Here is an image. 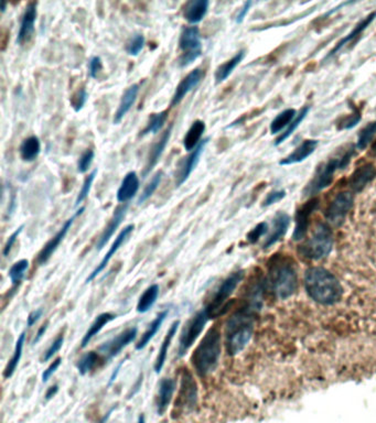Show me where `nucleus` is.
<instances>
[{"label":"nucleus","mask_w":376,"mask_h":423,"mask_svg":"<svg viewBox=\"0 0 376 423\" xmlns=\"http://www.w3.org/2000/svg\"><path fill=\"white\" fill-rule=\"evenodd\" d=\"M305 289L311 300L333 305L342 298L344 289L334 274L323 267H311L305 274Z\"/></svg>","instance_id":"1"},{"label":"nucleus","mask_w":376,"mask_h":423,"mask_svg":"<svg viewBox=\"0 0 376 423\" xmlns=\"http://www.w3.org/2000/svg\"><path fill=\"white\" fill-rule=\"evenodd\" d=\"M221 353V331L218 325H214L204 335L191 358L196 373L202 378L213 373L219 365Z\"/></svg>","instance_id":"2"},{"label":"nucleus","mask_w":376,"mask_h":423,"mask_svg":"<svg viewBox=\"0 0 376 423\" xmlns=\"http://www.w3.org/2000/svg\"><path fill=\"white\" fill-rule=\"evenodd\" d=\"M254 311L244 308L232 315L225 327V350L235 356L246 348L254 333Z\"/></svg>","instance_id":"3"},{"label":"nucleus","mask_w":376,"mask_h":423,"mask_svg":"<svg viewBox=\"0 0 376 423\" xmlns=\"http://www.w3.org/2000/svg\"><path fill=\"white\" fill-rule=\"evenodd\" d=\"M356 146H348L341 153L339 152L338 155L330 158L327 163H321L315 170L313 179L303 189V196L315 198L321 191L329 188L332 184L334 173L338 170H344L350 165L351 159L356 155Z\"/></svg>","instance_id":"4"},{"label":"nucleus","mask_w":376,"mask_h":423,"mask_svg":"<svg viewBox=\"0 0 376 423\" xmlns=\"http://www.w3.org/2000/svg\"><path fill=\"white\" fill-rule=\"evenodd\" d=\"M268 274L272 291L280 299L292 297L297 290V272L292 259L284 255H274L268 263Z\"/></svg>","instance_id":"5"},{"label":"nucleus","mask_w":376,"mask_h":423,"mask_svg":"<svg viewBox=\"0 0 376 423\" xmlns=\"http://www.w3.org/2000/svg\"><path fill=\"white\" fill-rule=\"evenodd\" d=\"M244 270H239V272H232L227 278L224 279L219 288L214 292L213 297L210 300L208 305L204 308L208 312L210 320L221 317L229 311L231 308L229 299L237 290L242 280L244 279Z\"/></svg>","instance_id":"6"},{"label":"nucleus","mask_w":376,"mask_h":423,"mask_svg":"<svg viewBox=\"0 0 376 423\" xmlns=\"http://www.w3.org/2000/svg\"><path fill=\"white\" fill-rule=\"evenodd\" d=\"M333 247V234L330 226L325 223H318L311 239L300 246L299 251L306 258L311 260H321L330 255Z\"/></svg>","instance_id":"7"},{"label":"nucleus","mask_w":376,"mask_h":423,"mask_svg":"<svg viewBox=\"0 0 376 423\" xmlns=\"http://www.w3.org/2000/svg\"><path fill=\"white\" fill-rule=\"evenodd\" d=\"M179 48L182 51L179 58V66L187 68L194 63L202 54L201 36L198 27H187L183 29L179 40Z\"/></svg>","instance_id":"8"},{"label":"nucleus","mask_w":376,"mask_h":423,"mask_svg":"<svg viewBox=\"0 0 376 423\" xmlns=\"http://www.w3.org/2000/svg\"><path fill=\"white\" fill-rule=\"evenodd\" d=\"M208 312L206 309L196 312L194 317L189 320L183 327L179 339L178 356L183 358L189 350L194 346L200 335L203 332L206 323L208 322Z\"/></svg>","instance_id":"9"},{"label":"nucleus","mask_w":376,"mask_h":423,"mask_svg":"<svg viewBox=\"0 0 376 423\" xmlns=\"http://www.w3.org/2000/svg\"><path fill=\"white\" fill-rule=\"evenodd\" d=\"M198 384L194 379V374L188 368H183L180 374V389L178 399L175 401V409L180 412H189L194 410L198 405Z\"/></svg>","instance_id":"10"},{"label":"nucleus","mask_w":376,"mask_h":423,"mask_svg":"<svg viewBox=\"0 0 376 423\" xmlns=\"http://www.w3.org/2000/svg\"><path fill=\"white\" fill-rule=\"evenodd\" d=\"M353 193L349 192V191L338 193L325 210V220L331 225H342L349 212L353 208Z\"/></svg>","instance_id":"11"},{"label":"nucleus","mask_w":376,"mask_h":423,"mask_svg":"<svg viewBox=\"0 0 376 423\" xmlns=\"http://www.w3.org/2000/svg\"><path fill=\"white\" fill-rule=\"evenodd\" d=\"M84 210V206L80 208L79 210L72 215V217H70L69 220L63 224V226L58 229V233H56V235L46 244V245H44V248L41 249L38 257H37V263H38V265L42 266V265L48 263L49 259L54 256V253H56V249L60 246V244L65 239L66 234L69 233L70 229H71L74 221L77 220V216L82 215Z\"/></svg>","instance_id":"12"},{"label":"nucleus","mask_w":376,"mask_h":423,"mask_svg":"<svg viewBox=\"0 0 376 423\" xmlns=\"http://www.w3.org/2000/svg\"><path fill=\"white\" fill-rule=\"evenodd\" d=\"M319 206H320V200L318 198H313L296 210V226L292 233L294 241H301L305 237L311 224V215L318 210Z\"/></svg>","instance_id":"13"},{"label":"nucleus","mask_w":376,"mask_h":423,"mask_svg":"<svg viewBox=\"0 0 376 423\" xmlns=\"http://www.w3.org/2000/svg\"><path fill=\"white\" fill-rule=\"evenodd\" d=\"M138 329L136 327H130L125 329L124 332L120 333L116 337L104 343L102 346H99V352L106 358V360L115 358L120 354L125 348H127L130 343L137 339Z\"/></svg>","instance_id":"14"},{"label":"nucleus","mask_w":376,"mask_h":423,"mask_svg":"<svg viewBox=\"0 0 376 423\" xmlns=\"http://www.w3.org/2000/svg\"><path fill=\"white\" fill-rule=\"evenodd\" d=\"M208 141H210V137L204 138L200 142V145L194 151L190 152V155L181 160L180 163H179L178 171L175 173V185L177 187H181L183 183L188 180L191 173L194 172Z\"/></svg>","instance_id":"15"},{"label":"nucleus","mask_w":376,"mask_h":423,"mask_svg":"<svg viewBox=\"0 0 376 423\" xmlns=\"http://www.w3.org/2000/svg\"><path fill=\"white\" fill-rule=\"evenodd\" d=\"M134 229H135V225H134V224H130V225L126 226V227H125L124 229H122V232L117 235L114 243L112 244V246H111L108 251H107L104 258L102 259V261L97 265L96 268H95L94 270L89 274V276L87 277V284L93 282V280H94V279L96 278L105 268H106L108 263H110V261L112 260L113 257L115 256V253H116L117 251H118V249L124 245L125 241H127L128 237H130V234L134 232Z\"/></svg>","instance_id":"16"},{"label":"nucleus","mask_w":376,"mask_h":423,"mask_svg":"<svg viewBox=\"0 0 376 423\" xmlns=\"http://www.w3.org/2000/svg\"><path fill=\"white\" fill-rule=\"evenodd\" d=\"M37 7H38V3L31 1L25 9L23 19H21L20 28H19L18 37H17V44L19 46L28 44L30 39L32 38L33 33H35L37 13H38Z\"/></svg>","instance_id":"17"},{"label":"nucleus","mask_w":376,"mask_h":423,"mask_svg":"<svg viewBox=\"0 0 376 423\" xmlns=\"http://www.w3.org/2000/svg\"><path fill=\"white\" fill-rule=\"evenodd\" d=\"M204 71L201 69H196L191 71L188 75L179 83L178 87L175 89V94L171 101V106H177L180 104L182 99L190 93L192 89L198 87L200 82L203 80Z\"/></svg>","instance_id":"18"},{"label":"nucleus","mask_w":376,"mask_h":423,"mask_svg":"<svg viewBox=\"0 0 376 423\" xmlns=\"http://www.w3.org/2000/svg\"><path fill=\"white\" fill-rule=\"evenodd\" d=\"M376 177V167L373 163H365L361 167L356 168L351 175L349 185L354 193H360L366 188Z\"/></svg>","instance_id":"19"},{"label":"nucleus","mask_w":376,"mask_h":423,"mask_svg":"<svg viewBox=\"0 0 376 423\" xmlns=\"http://www.w3.org/2000/svg\"><path fill=\"white\" fill-rule=\"evenodd\" d=\"M375 19L376 11H374L366 15L365 18L362 19V20L354 27L353 30L349 33L348 36L344 37V39H341V40L339 41L338 44L332 49V51H330V53L327 54V56L325 58V61H327L329 58H333V56H336L337 53H339L344 46L354 42L358 37L361 36L362 33H363L366 29L369 28V25H371Z\"/></svg>","instance_id":"20"},{"label":"nucleus","mask_w":376,"mask_h":423,"mask_svg":"<svg viewBox=\"0 0 376 423\" xmlns=\"http://www.w3.org/2000/svg\"><path fill=\"white\" fill-rule=\"evenodd\" d=\"M177 381L173 378H163L159 383V389L157 395V413L158 416H163L173 400L175 395Z\"/></svg>","instance_id":"21"},{"label":"nucleus","mask_w":376,"mask_h":423,"mask_svg":"<svg viewBox=\"0 0 376 423\" xmlns=\"http://www.w3.org/2000/svg\"><path fill=\"white\" fill-rule=\"evenodd\" d=\"M319 141L315 139L303 140L294 151L287 157L280 160V165H292L296 163H303L307 158L311 157L318 147Z\"/></svg>","instance_id":"22"},{"label":"nucleus","mask_w":376,"mask_h":423,"mask_svg":"<svg viewBox=\"0 0 376 423\" xmlns=\"http://www.w3.org/2000/svg\"><path fill=\"white\" fill-rule=\"evenodd\" d=\"M127 210L128 203H126L125 206L116 208L114 215L111 218L110 222H108L106 227H105L104 232H103L102 235L99 237V241H97L96 248L99 249V251L103 249V247L106 246V244L108 243L113 236H114L115 232L117 231V228L120 227V224L124 221L125 216H126V213H127Z\"/></svg>","instance_id":"23"},{"label":"nucleus","mask_w":376,"mask_h":423,"mask_svg":"<svg viewBox=\"0 0 376 423\" xmlns=\"http://www.w3.org/2000/svg\"><path fill=\"white\" fill-rule=\"evenodd\" d=\"M290 225V217L288 214L284 212H280L276 214L272 221V231L270 236L267 237L266 241L264 244V248H270L275 244L282 241V237L287 233L288 228Z\"/></svg>","instance_id":"24"},{"label":"nucleus","mask_w":376,"mask_h":423,"mask_svg":"<svg viewBox=\"0 0 376 423\" xmlns=\"http://www.w3.org/2000/svg\"><path fill=\"white\" fill-rule=\"evenodd\" d=\"M171 130H173V127H169L168 130L163 132L161 139L156 141L151 149H150L147 165H146L145 170L143 172L144 177L149 175L150 171L153 170V168L157 165L158 161L161 160V156H163V151H165V147H167L169 140H170Z\"/></svg>","instance_id":"25"},{"label":"nucleus","mask_w":376,"mask_h":423,"mask_svg":"<svg viewBox=\"0 0 376 423\" xmlns=\"http://www.w3.org/2000/svg\"><path fill=\"white\" fill-rule=\"evenodd\" d=\"M140 181L135 171L127 173L123 179L122 184L117 191V201L120 203L130 202L139 190Z\"/></svg>","instance_id":"26"},{"label":"nucleus","mask_w":376,"mask_h":423,"mask_svg":"<svg viewBox=\"0 0 376 423\" xmlns=\"http://www.w3.org/2000/svg\"><path fill=\"white\" fill-rule=\"evenodd\" d=\"M208 0H192L184 6L183 9V17L191 25H198L203 20L208 13Z\"/></svg>","instance_id":"27"},{"label":"nucleus","mask_w":376,"mask_h":423,"mask_svg":"<svg viewBox=\"0 0 376 423\" xmlns=\"http://www.w3.org/2000/svg\"><path fill=\"white\" fill-rule=\"evenodd\" d=\"M139 89V84H132V87H128L125 91L124 95H123L122 99H120V106H118L116 113H115L114 124H120L124 120V117L128 114V112L132 109V105L135 104Z\"/></svg>","instance_id":"28"},{"label":"nucleus","mask_w":376,"mask_h":423,"mask_svg":"<svg viewBox=\"0 0 376 423\" xmlns=\"http://www.w3.org/2000/svg\"><path fill=\"white\" fill-rule=\"evenodd\" d=\"M179 327H180V321L178 320V321H175V322L171 324V327H169L168 332H167L163 343H161V348H159V352H158L157 358H156L155 365H153V370H155L156 374H161L163 366H165L167 356H168L169 348H170L171 343H173L175 334L178 332Z\"/></svg>","instance_id":"29"},{"label":"nucleus","mask_w":376,"mask_h":423,"mask_svg":"<svg viewBox=\"0 0 376 423\" xmlns=\"http://www.w3.org/2000/svg\"><path fill=\"white\" fill-rule=\"evenodd\" d=\"M116 317V315H113V313H110V312H104V313H101V315H97L96 319L94 320V322L92 323L91 327H89L84 336L82 339L81 348H87V345L89 344V342H91V341L93 340V339H94V337L96 336V335L99 334L108 323L114 321Z\"/></svg>","instance_id":"30"},{"label":"nucleus","mask_w":376,"mask_h":423,"mask_svg":"<svg viewBox=\"0 0 376 423\" xmlns=\"http://www.w3.org/2000/svg\"><path fill=\"white\" fill-rule=\"evenodd\" d=\"M206 128V122H202V120H196L194 124L191 125L186 136L183 138V147L187 151H194L200 145Z\"/></svg>","instance_id":"31"},{"label":"nucleus","mask_w":376,"mask_h":423,"mask_svg":"<svg viewBox=\"0 0 376 423\" xmlns=\"http://www.w3.org/2000/svg\"><path fill=\"white\" fill-rule=\"evenodd\" d=\"M168 310H165V311L161 312V313L155 317L153 322L150 323L149 327L146 329V332L140 337L139 342L136 344V350H144V348L149 344L150 341L153 340L155 335L157 334L158 331L163 327L165 317H168Z\"/></svg>","instance_id":"32"},{"label":"nucleus","mask_w":376,"mask_h":423,"mask_svg":"<svg viewBox=\"0 0 376 423\" xmlns=\"http://www.w3.org/2000/svg\"><path fill=\"white\" fill-rule=\"evenodd\" d=\"M245 58V50H241L237 52L233 58H230L229 61L220 65L215 71V83L220 84L222 82L227 81L230 75L233 73L234 70L237 69L239 64L241 63Z\"/></svg>","instance_id":"33"},{"label":"nucleus","mask_w":376,"mask_h":423,"mask_svg":"<svg viewBox=\"0 0 376 423\" xmlns=\"http://www.w3.org/2000/svg\"><path fill=\"white\" fill-rule=\"evenodd\" d=\"M20 157L26 163H32L39 157L41 152V142L37 136H30L23 140L19 148Z\"/></svg>","instance_id":"34"},{"label":"nucleus","mask_w":376,"mask_h":423,"mask_svg":"<svg viewBox=\"0 0 376 423\" xmlns=\"http://www.w3.org/2000/svg\"><path fill=\"white\" fill-rule=\"evenodd\" d=\"M25 341H26V332H23L21 333L20 336L18 337L17 342H15L13 358L8 362L7 366H6L5 370H4V378H5V379H9V378L13 377L15 370L18 367L19 362H20L21 358H23Z\"/></svg>","instance_id":"35"},{"label":"nucleus","mask_w":376,"mask_h":423,"mask_svg":"<svg viewBox=\"0 0 376 423\" xmlns=\"http://www.w3.org/2000/svg\"><path fill=\"white\" fill-rule=\"evenodd\" d=\"M158 297H159V286L158 284H151V286H148L147 289L144 291V293L140 296L139 300H138L136 311L138 313H147L153 307V304L157 301Z\"/></svg>","instance_id":"36"},{"label":"nucleus","mask_w":376,"mask_h":423,"mask_svg":"<svg viewBox=\"0 0 376 423\" xmlns=\"http://www.w3.org/2000/svg\"><path fill=\"white\" fill-rule=\"evenodd\" d=\"M298 113L296 112V109L288 108L285 111H282V113L275 117L272 124H270V132L272 134H280L282 130H285L292 124V120H295Z\"/></svg>","instance_id":"37"},{"label":"nucleus","mask_w":376,"mask_h":423,"mask_svg":"<svg viewBox=\"0 0 376 423\" xmlns=\"http://www.w3.org/2000/svg\"><path fill=\"white\" fill-rule=\"evenodd\" d=\"M309 112H311V106H303V108L300 109L295 120H292V124L286 128L285 132H282L278 136L277 139L275 140V146L282 145V142L286 141L294 134V132L297 130L299 125L303 122V120H305Z\"/></svg>","instance_id":"38"},{"label":"nucleus","mask_w":376,"mask_h":423,"mask_svg":"<svg viewBox=\"0 0 376 423\" xmlns=\"http://www.w3.org/2000/svg\"><path fill=\"white\" fill-rule=\"evenodd\" d=\"M28 259H21V260L17 261V263H15L11 267L9 272H8V277L11 279V282L13 288H17L23 282V279L26 277L27 272H28Z\"/></svg>","instance_id":"39"},{"label":"nucleus","mask_w":376,"mask_h":423,"mask_svg":"<svg viewBox=\"0 0 376 423\" xmlns=\"http://www.w3.org/2000/svg\"><path fill=\"white\" fill-rule=\"evenodd\" d=\"M167 118H168V111H163V112L151 115L147 126L142 132V136H146V134H157V132H161L163 130V127L165 126V122H167Z\"/></svg>","instance_id":"40"},{"label":"nucleus","mask_w":376,"mask_h":423,"mask_svg":"<svg viewBox=\"0 0 376 423\" xmlns=\"http://www.w3.org/2000/svg\"><path fill=\"white\" fill-rule=\"evenodd\" d=\"M99 362V353L93 352V351L85 353V354L80 358L79 362H77V370H79V373L81 374V375H87V374L91 373L92 370L96 367Z\"/></svg>","instance_id":"41"},{"label":"nucleus","mask_w":376,"mask_h":423,"mask_svg":"<svg viewBox=\"0 0 376 423\" xmlns=\"http://www.w3.org/2000/svg\"><path fill=\"white\" fill-rule=\"evenodd\" d=\"M376 136V120L366 125L361 132H358V141H356V150H364L373 141Z\"/></svg>","instance_id":"42"},{"label":"nucleus","mask_w":376,"mask_h":423,"mask_svg":"<svg viewBox=\"0 0 376 423\" xmlns=\"http://www.w3.org/2000/svg\"><path fill=\"white\" fill-rule=\"evenodd\" d=\"M163 171H159V172L156 173L153 175V179L146 185V188L144 189L143 193H142V196L138 198V204H143L145 203L148 198H151L153 196V193L156 192L158 188H159V185H161V181H163Z\"/></svg>","instance_id":"43"},{"label":"nucleus","mask_w":376,"mask_h":423,"mask_svg":"<svg viewBox=\"0 0 376 423\" xmlns=\"http://www.w3.org/2000/svg\"><path fill=\"white\" fill-rule=\"evenodd\" d=\"M97 175V170L92 171L87 177H85L84 182L82 185V189L80 190L79 196H77V200H75V206H79L83 201L87 200L89 196V192H91L92 185L94 182L95 177Z\"/></svg>","instance_id":"44"},{"label":"nucleus","mask_w":376,"mask_h":423,"mask_svg":"<svg viewBox=\"0 0 376 423\" xmlns=\"http://www.w3.org/2000/svg\"><path fill=\"white\" fill-rule=\"evenodd\" d=\"M361 112L358 108H354L353 113L350 116L344 117L338 125V130H352L358 122H361Z\"/></svg>","instance_id":"45"},{"label":"nucleus","mask_w":376,"mask_h":423,"mask_svg":"<svg viewBox=\"0 0 376 423\" xmlns=\"http://www.w3.org/2000/svg\"><path fill=\"white\" fill-rule=\"evenodd\" d=\"M145 46V37L143 34H135L130 39L126 46V51L130 56H137Z\"/></svg>","instance_id":"46"},{"label":"nucleus","mask_w":376,"mask_h":423,"mask_svg":"<svg viewBox=\"0 0 376 423\" xmlns=\"http://www.w3.org/2000/svg\"><path fill=\"white\" fill-rule=\"evenodd\" d=\"M87 97H89V94H87V89H85V87H81V89H77V91L74 93L73 96L71 97L72 108H73L75 112L79 113L80 111L83 109L85 104H87Z\"/></svg>","instance_id":"47"},{"label":"nucleus","mask_w":376,"mask_h":423,"mask_svg":"<svg viewBox=\"0 0 376 423\" xmlns=\"http://www.w3.org/2000/svg\"><path fill=\"white\" fill-rule=\"evenodd\" d=\"M95 158V152L92 149L85 150L82 153L81 157L79 159V163H77V172L79 173H87L91 168L93 160Z\"/></svg>","instance_id":"48"},{"label":"nucleus","mask_w":376,"mask_h":423,"mask_svg":"<svg viewBox=\"0 0 376 423\" xmlns=\"http://www.w3.org/2000/svg\"><path fill=\"white\" fill-rule=\"evenodd\" d=\"M64 343V334L58 335L56 337V340L52 342V344L50 345V348L46 350V352L44 353V358H42V362H49V360H52L54 358V355L58 352V351L61 350L62 346H63Z\"/></svg>","instance_id":"49"},{"label":"nucleus","mask_w":376,"mask_h":423,"mask_svg":"<svg viewBox=\"0 0 376 423\" xmlns=\"http://www.w3.org/2000/svg\"><path fill=\"white\" fill-rule=\"evenodd\" d=\"M267 231H268V224L265 223V222L257 224L252 231L247 234V241L251 244L257 243L260 241L261 237H263L267 233Z\"/></svg>","instance_id":"50"},{"label":"nucleus","mask_w":376,"mask_h":423,"mask_svg":"<svg viewBox=\"0 0 376 423\" xmlns=\"http://www.w3.org/2000/svg\"><path fill=\"white\" fill-rule=\"evenodd\" d=\"M23 228H25V225L19 226L11 236H9V239L6 241L5 246H4L3 249V256L7 257L9 253H11V249L15 246V241L18 239L19 235L23 233Z\"/></svg>","instance_id":"51"},{"label":"nucleus","mask_w":376,"mask_h":423,"mask_svg":"<svg viewBox=\"0 0 376 423\" xmlns=\"http://www.w3.org/2000/svg\"><path fill=\"white\" fill-rule=\"evenodd\" d=\"M286 196L285 190H275L266 196L264 202H263V208H267V206H274L275 203L280 202L282 198Z\"/></svg>","instance_id":"52"},{"label":"nucleus","mask_w":376,"mask_h":423,"mask_svg":"<svg viewBox=\"0 0 376 423\" xmlns=\"http://www.w3.org/2000/svg\"><path fill=\"white\" fill-rule=\"evenodd\" d=\"M103 70L102 58L99 56H93L89 62V74L92 79H96Z\"/></svg>","instance_id":"53"},{"label":"nucleus","mask_w":376,"mask_h":423,"mask_svg":"<svg viewBox=\"0 0 376 423\" xmlns=\"http://www.w3.org/2000/svg\"><path fill=\"white\" fill-rule=\"evenodd\" d=\"M61 358H56V360L50 364V366L44 370V373H42V381H44V383H46V381L51 378V376L56 373L58 368L61 365Z\"/></svg>","instance_id":"54"},{"label":"nucleus","mask_w":376,"mask_h":423,"mask_svg":"<svg viewBox=\"0 0 376 423\" xmlns=\"http://www.w3.org/2000/svg\"><path fill=\"white\" fill-rule=\"evenodd\" d=\"M44 315V310L37 309L35 311L31 312L30 315L27 317V327H31L38 322L40 317Z\"/></svg>","instance_id":"55"},{"label":"nucleus","mask_w":376,"mask_h":423,"mask_svg":"<svg viewBox=\"0 0 376 423\" xmlns=\"http://www.w3.org/2000/svg\"><path fill=\"white\" fill-rule=\"evenodd\" d=\"M253 3L252 1H246V3L243 5V7L239 9V13H237V23H242L244 21V19L246 18L247 13H249V9L252 8Z\"/></svg>","instance_id":"56"},{"label":"nucleus","mask_w":376,"mask_h":423,"mask_svg":"<svg viewBox=\"0 0 376 423\" xmlns=\"http://www.w3.org/2000/svg\"><path fill=\"white\" fill-rule=\"evenodd\" d=\"M48 327H49V322H46V323H44V324H42V325H41L40 327H39L38 332H37V334H36V337H35V339H33V342H32L33 345H36L37 343H38L39 341H40L41 339H42V337H44V335L46 334V329H48Z\"/></svg>","instance_id":"57"},{"label":"nucleus","mask_w":376,"mask_h":423,"mask_svg":"<svg viewBox=\"0 0 376 423\" xmlns=\"http://www.w3.org/2000/svg\"><path fill=\"white\" fill-rule=\"evenodd\" d=\"M58 386L54 385L52 387L49 388L48 391L46 393V399H51L54 398V396L58 393Z\"/></svg>","instance_id":"58"},{"label":"nucleus","mask_w":376,"mask_h":423,"mask_svg":"<svg viewBox=\"0 0 376 423\" xmlns=\"http://www.w3.org/2000/svg\"><path fill=\"white\" fill-rule=\"evenodd\" d=\"M124 362H120V365L117 366L116 370H115L114 372H113L112 376H111L110 384L114 383L115 379H116L117 375H118V373H120V367H122L123 364H124Z\"/></svg>","instance_id":"59"},{"label":"nucleus","mask_w":376,"mask_h":423,"mask_svg":"<svg viewBox=\"0 0 376 423\" xmlns=\"http://www.w3.org/2000/svg\"><path fill=\"white\" fill-rule=\"evenodd\" d=\"M137 423H146V418L144 415H140V416L138 417Z\"/></svg>","instance_id":"60"},{"label":"nucleus","mask_w":376,"mask_h":423,"mask_svg":"<svg viewBox=\"0 0 376 423\" xmlns=\"http://www.w3.org/2000/svg\"><path fill=\"white\" fill-rule=\"evenodd\" d=\"M6 8H7V3H6V1H1V7H0V9H1V13H5Z\"/></svg>","instance_id":"61"},{"label":"nucleus","mask_w":376,"mask_h":423,"mask_svg":"<svg viewBox=\"0 0 376 423\" xmlns=\"http://www.w3.org/2000/svg\"><path fill=\"white\" fill-rule=\"evenodd\" d=\"M372 152H373L374 155H376V140L373 142V145H372Z\"/></svg>","instance_id":"62"}]
</instances>
